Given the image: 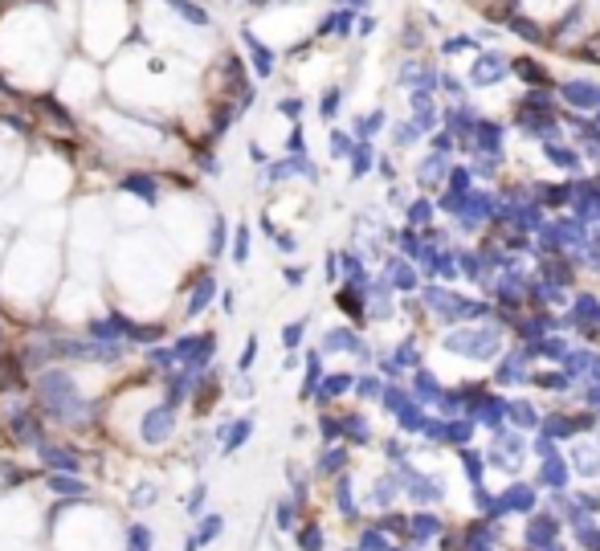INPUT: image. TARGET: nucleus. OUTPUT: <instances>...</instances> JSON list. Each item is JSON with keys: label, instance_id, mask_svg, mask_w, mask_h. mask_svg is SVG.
Here are the masks:
<instances>
[{"label": "nucleus", "instance_id": "obj_1", "mask_svg": "<svg viewBox=\"0 0 600 551\" xmlns=\"http://www.w3.org/2000/svg\"><path fill=\"white\" fill-rule=\"evenodd\" d=\"M41 396H45V404H49L58 417H66V413L78 409V396H74V380H70V376H62V372L41 376Z\"/></svg>", "mask_w": 600, "mask_h": 551}, {"label": "nucleus", "instance_id": "obj_2", "mask_svg": "<svg viewBox=\"0 0 600 551\" xmlns=\"http://www.w3.org/2000/svg\"><path fill=\"white\" fill-rule=\"evenodd\" d=\"M41 462L49 466L53 474H74V470H78V458H74V449H66V445H41Z\"/></svg>", "mask_w": 600, "mask_h": 551}, {"label": "nucleus", "instance_id": "obj_3", "mask_svg": "<svg viewBox=\"0 0 600 551\" xmlns=\"http://www.w3.org/2000/svg\"><path fill=\"white\" fill-rule=\"evenodd\" d=\"M172 433V409H156L143 417V441H164Z\"/></svg>", "mask_w": 600, "mask_h": 551}, {"label": "nucleus", "instance_id": "obj_4", "mask_svg": "<svg viewBox=\"0 0 600 551\" xmlns=\"http://www.w3.org/2000/svg\"><path fill=\"white\" fill-rule=\"evenodd\" d=\"M13 433H17V441L41 445V425H37L29 413H13Z\"/></svg>", "mask_w": 600, "mask_h": 551}, {"label": "nucleus", "instance_id": "obj_5", "mask_svg": "<svg viewBox=\"0 0 600 551\" xmlns=\"http://www.w3.org/2000/svg\"><path fill=\"white\" fill-rule=\"evenodd\" d=\"M49 490H53V494H66V498H78L86 486H82L74 474H53V478H49Z\"/></svg>", "mask_w": 600, "mask_h": 551}, {"label": "nucleus", "instance_id": "obj_6", "mask_svg": "<svg viewBox=\"0 0 600 551\" xmlns=\"http://www.w3.org/2000/svg\"><path fill=\"white\" fill-rule=\"evenodd\" d=\"M17 384H21V372H17V360H9V356H0V388H4V392H17Z\"/></svg>", "mask_w": 600, "mask_h": 551}, {"label": "nucleus", "instance_id": "obj_7", "mask_svg": "<svg viewBox=\"0 0 600 551\" xmlns=\"http://www.w3.org/2000/svg\"><path fill=\"white\" fill-rule=\"evenodd\" d=\"M568 94H576L572 102H580V107H588V102H596V98H592V86H580V82H572V86H568Z\"/></svg>", "mask_w": 600, "mask_h": 551}, {"label": "nucleus", "instance_id": "obj_8", "mask_svg": "<svg viewBox=\"0 0 600 551\" xmlns=\"http://www.w3.org/2000/svg\"><path fill=\"white\" fill-rule=\"evenodd\" d=\"M127 188H135V192H139L143 200H156V188H151L143 176H131V180H127Z\"/></svg>", "mask_w": 600, "mask_h": 551}, {"label": "nucleus", "instance_id": "obj_9", "mask_svg": "<svg viewBox=\"0 0 600 551\" xmlns=\"http://www.w3.org/2000/svg\"><path fill=\"white\" fill-rule=\"evenodd\" d=\"M148 543H151L148 527H131V551H148Z\"/></svg>", "mask_w": 600, "mask_h": 551}, {"label": "nucleus", "instance_id": "obj_10", "mask_svg": "<svg viewBox=\"0 0 600 551\" xmlns=\"http://www.w3.org/2000/svg\"><path fill=\"white\" fill-rule=\"evenodd\" d=\"M217 531H221V519H204V527H201V535H196V543H209Z\"/></svg>", "mask_w": 600, "mask_h": 551}, {"label": "nucleus", "instance_id": "obj_11", "mask_svg": "<svg viewBox=\"0 0 600 551\" xmlns=\"http://www.w3.org/2000/svg\"><path fill=\"white\" fill-rule=\"evenodd\" d=\"M302 547H307V551H318V547H323V535H318V527L302 531Z\"/></svg>", "mask_w": 600, "mask_h": 551}, {"label": "nucleus", "instance_id": "obj_12", "mask_svg": "<svg viewBox=\"0 0 600 551\" xmlns=\"http://www.w3.org/2000/svg\"><path fill=\"white\" fill-rule=\"evenodd\" d=\"M339 388H347L344 376H339V380H327V396H331V392H339Z\"/></svg>", "mask_w": 600, "mask_h": 551}]
</instances>
